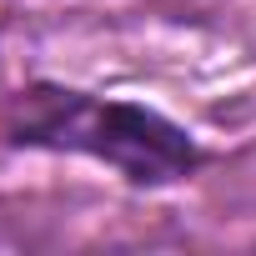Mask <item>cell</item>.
Instances as JSON below:
<instances>
[{
    "label": "cell",
    "mask_w": 256,
    "mask_h": 256,
    "mask_svg": "<svg viewBox=\"0 0 256 256\" xmlns=\"http://www.w3.org/2000/svg\"><path fill=\"white\" fill-rule=\"evenodd\" d=\"M16 141L50 146V151H80L106 161L136 186H171L191 176L201 161L196 141L161 110H146L136 100H106L66 86H36L20 100L16 116Z\"/></svg>",
    "instance_id": "1"
}]
</instances>
